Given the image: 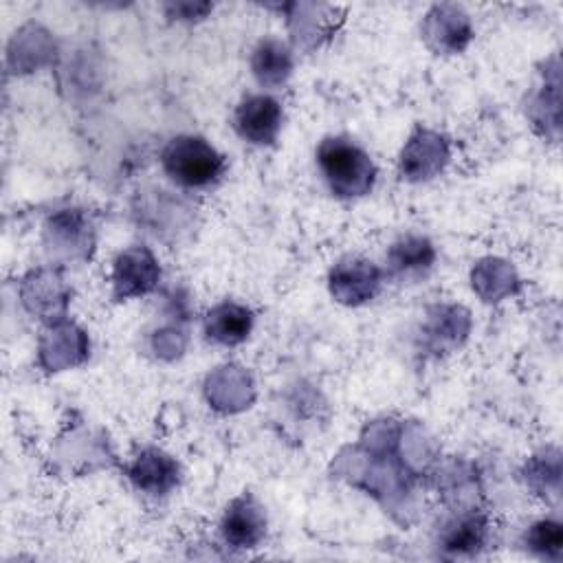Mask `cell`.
<instances>
[{"mask_svg": "<svg viewBox=\"0 0 563 563\" xmlns=\"http://www.w3.org/2000/svg\"><path fill=\"white\" fill-rule=\"evenodd\" d=\"M319 172L339 198H361L376 183V165L372 156L345 136H328L317 147Z\"/></svg>", "mask_w": 563, "mask_h": 563, "instance_id": "obj_1", "label": "cell"}, {"mask_svg": "<svg viewBox=\"0 0 563 563\" xmlns=\"http://www.w3.org/2000/svg\"><path fill=\"white\" fill-rule=\"evenodd\" d=\"M163 172L185 189H209L227 172L224 156L198 134L174 136L161 154Z\"/></svg>", "mask_w": 563, "mask_h": 563, "instance_id": "obj_2", "label": "cell"}, {"mask_svg": "<svg viewBox=\"0 0 563 563\" xmlns=\"http://www.w3.org/2000/svg\"><path fill=\"white\" fill-rule=\"evenodd\" d=\"M284 110L271 95H249L233 112V128L238 136L251 145H273L282 132Z\"/></svg>", "mask_w": 563, "mask_h": 563, "instance_id": "obj_3", "label": "cell"}, {"mask_svg": "<svg viewBox=\"0 0 563 563\" xmlns=\"http://www.w3.org/2000/svg\"><path fill=\"white\" fill-rule=\"evenodd\" d=\"M328 286L339 303L361 306L378 295L383 286V273L374 262L365 257H343L332 266Z\"/></svg>", "mask_w": 563, "mask_h": 563, "instance_id": "obj_4", "label": "cell"}, {"mask_svg": "<svg viewBox=\"0 0 563 563\" xmlns=\"http://www.w3.org/2000/svg\"><path fill=\"white\" fill-rule=\"evenodd\" d=\"M449 161V141L433 130H416L405 143L398 169L405 180L422 183L442 172Z\"/></svg>", "mask_w": 563, "mask_h": 563, "instance_id": "obj_5", "label": "cell"}, {"mask_svg": "<svg viewBox=\"0 0 563 563\" xmlns=\"http://www.w3.org/2000/svg\"><path fill=\"white\" fill-rule=\"evenodd\" d=\"M220 534L231 548H257L266 534V515L253 495L244 493L227 506L220 519Z\"/></svg>", "mask_w": 563, "mask_h": 563, "instance_id": "obj_6", "label": "cell"}, {"mask_svg": "<svg viewBox=\"0 0 563 563\" xmlns=\"http://www.w3.org/2000/svg\"><path fill=\"white\" fill-rule=\"evenodd\" d=\"M158 277H161V268L154 255L141 246L119 253L112 266V286L119 299L141 297L150 292L156 286Z\"/></svg>", "mask_w": 563, "mask_h": 563, "instance_id": "obj_7", "label": "cell"}, {"mask_svg": "<svg viewBox=\"0 0 563 563\" xmlns=\"http://www.w3.org/2000/svg\"><path fill=\"white\" fill-rule=\"evenodd\" d=\"M130 479L150 495H165L178 484V464L158 449L141 451L130 464Z\"/></svg>", "mask_w": 563, "mask_h": 563, "instance_id": "obj_8", "label": "cell"}, {"mask_svg": "<svg viewBox=\"0 0 563 563\" xmlns=\"http://www.w3.org/2000/svg\"><path fill=\"white\" fill-rule=\"evenodd\" d=\"M253 312L235 301H222L205 317V334L218 345H238L249 339L253 330Z\"/></svg>", "mask_w": 563, "mask_h": 563, "instance_id": "obj_9", "label": "cell"}, {"mask_svg": "<svg viewBox=\"0 0 563 563\" xmlns=\"http://www.w3.org/2000/svg\"><path fill=\"white\" fill-rule=\"evenodd\" d=\"M251 68L262 86L277 88L292 73V53L284 42L266 37L255 46L251 55Z\"/></svg>", "mask_w": 563, "mask_h": 563, "instance_id": "obj_10", "label": "cell"}, {"mask_svg": "<svg viewBox=\"0 0 563 563\" xmlns=\"http://www.w3.org/2000/svg\"><path fill=\"white\" fill-rule=\"evenodd\" d=\"M427 35L438 42V51L457 53L466 46L473 31L468 18L457 7H435L427 20Z\"/></svg>", "mask_w": 563, "mask_h": 563, "instance_id": "obj_11", "label": "cell"}, {"mask_svg": "<svg viewBox=\"0 0 563 563\" xmlns=\"http://www.w3.org/2000/svg\"><path fill=\"white\" fill-rule=\"evenodd\" d=\"M389 268L394 275L411 277L429 271L435 262V249L427 238L420 235H407L400 238L387 255Z\"/></svg>", "mask_w": 563, "mask_h": 563, "instance_id": "obj_12", "label": "cell"}, {"mask_svg": "<svg viewBox=\"0 0 563 563\" xmlns=\"http://www.w3.org/2000/svg\"><path fill=\"white\" fill-rule=\"evenodd\" d=\"M484 539H486V521L482 517H464L446 532L444 550L455 556L473 554L484 545Z\"/></svg>", "mask_w": 563, "mask_h": 563, "instance_id": "obj_13", "label": "cell"}, {"mask_svg": "<svg viewBox=\"0 0 563 563\" xmlns=\"http://www.w3.org/2000/svg\"><path fill=\"white\" fill-rule=\"evenodd\" d=\"M526 545L543 559H559L563 545L561 523L552 519H541L532 523L530 530L526 532Z\"/></svg>", "mask_w": 563, "mask_h": 563, "instance_id": "obj_14", "label": "cell"}]
</instances>
